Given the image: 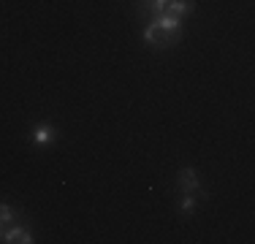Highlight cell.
Returning a JSON list of instances; mask_svg holds the SVG:
<instances>
[{
    "label": "cell",
    "instance_id": "obj_1",
    "mask_svg": "<svg viewBox=\"0 0 255 244\" xmlns=\"http://www.w3.org/2000/svg\"><path fill=\"white\" fill-rule=\"evenodd\" d=\"M144 38H147V44L155 46V49H168L171 44L179 41V35H171V33H166L157 22H149L147 30H144Z\"/></svg>",
    "mask_w": 255,
    "mask_h": 244
},
{
    "label": "cell",
    "instance_id": "obj_2",
    "mask_svg": "<svg viewBox=\"0 0 255 244\" xmlns=\"http://www.w3.org/2000/svg\"><path fill=\"white\" fill-rule=\"evenodd\" d=\"M177 185H179V190L185 193V195L196 193L198 190V174H196V168H182L179 176H177Z\"/></svg>",
    "mask_w": 255,
    "mask_h": 244
},
{
    "label": "cell",
    "instance_id": "obj_3",
    "mask_svg": "<svg viewBox=\"0 0 255 244\" xmlns=\"http://www.w3.org/2000/svg\"><path fill=\"white\" fill-rule=\"evenodd\" d=\"M54 138H57V133H54V127H52V125H46V122L35 125V130H33V141H35V144L46 146V144H52Z\"/></svg>",
    "mask_w": 255,
    "mask_h": 244
},
{
    "label": "cell",
    "instance_id": "obj_4",
    "mask_svg": "<svg viewBox=\"0 0 255 244\" xmlns=\"http://www.w3.org/2000/svg\"><path fill=\"white\" fill-rule=\"evenodd\" d=\"M3 242H8V244H30L33 236H30L27 228H11V231H5Z\"/></svg>",
    "mask_w": 255,
    "mask_h": 244
},
{
    "label": "cell",
    "instance_id": "obj_5",
    "mask_svg": "<svg viewBox=\"0 0 255 244\" xmlns=\"http://www.w3.org/2000/svg\"><path fill=\"white\" fill-rule=\"evenodd\" d=\"M157 24H160L166 33H171V35H179V27H182V22H179V16H171V14H160L155 19Z\"/></svg>",
    "mask_w": 255,
    "mask_h": 244
},
{
    "label": "cell",
    "instance_id": "obj_6",
    "mask_svg": "<svg viewBox=\"0 0 255 244\" xmlns=\"http://www.w3.org/2000/svg\"><path fill=\"white\" fill-rule=\"evenodd\" d=\"M193 11V3L190 0H168V11L166 14H171V16H185V14H190Z\"/></svg>",
    "mask_w": 255,
    "mask_h": 244
},
{
    "label": "cell",
    "instance_id": "obj_7",
    "mask_svg": "<svg viewBox=\"0 0 255 244\" xmlns=\"http://www.w3.org/2000/svg\"><path fill=\"white\" fill-rule=\"evenodd\" d=\"M141 16L144 19H149V22H155L157 19V14H155V5H152V0H141Z\"/></svg>",
    "mask_w": 255,
    "mask_h": 244
},
{
    "label": "cell",
    "instance_id": "obj_8",
    "mask_svg": "<svg viewBox=\"0 0 255 244\" xmlns=\"http://www.w3.org/2000/svg\"><path fill=\"white\" fill-rule=\"evenodd\" d=\"M193 209H196V198H193V195H185V201H182L179 212H182V215H190Z\"/></svg>",
    "mask_w": 255,
    "mask_h": 244
},
{
    "label": "cell",
    "instance_id": "obj_9",
    "mask_svg": "<svg viewBox=\"0 0 255 244\" xmlns=\"http://www.w3.org/2000/svg\"><path fill=\"white\" fill-rule=\"evenodd\" d=\"M8 220H14V209L8 204H0V223H8Z\"/></svg>",
    "mask_w": 255,
    "mask_h": 244
},
{
    "label": "cell",
    "instance_id": "obj_10",
    "mask_svg": "<svg viewBox=\"0 0 255 244\" xmlns=\"http://www.w3.org/2000/svg\"><path fill=\"white\" fill-rule=\"evenodd\" d=\"M152 5H155V14H157V16L168 11V0H152Z\"/></svg>",
    "mask_w": 255,
    "mask_h": 244
},
{
    "label": "cell",
    "instance_id": "obj_11",
    "mask_svg": "<svg viewBox=\"0 0 255 244\" xmlns=\"http://www.w3.org/2000/svg\"><path fill=\"white\" fill-rule=\"evenodd\" d=\"M3 236H5V231H3V228H0V242H3Z\"/></svg>",
    "mask_w": 255,
    "mask_h": 244
}]
</instances>
